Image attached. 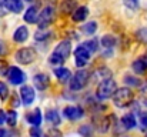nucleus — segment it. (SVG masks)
I'll return each instance as SVG.
<instances>
[{
	"instance_id": "1",
	"label": "nucleus",
	"mask_w": 147,
	"mask_h": 137,
	"mask_svg": "<svg viewBox=\"0 0 147 137\" xmlns=\"http://www.w3.org/2000/svg\"><path fill=\"white\" fill-rule=\"evenodd\" d=\"M70 51H71V45H70L69 40L60 42L59 46L56 47V50L50 54L49 61L51 64H61V63H64V60L70 56Z\"/></svg>"
},
{
	"instance_id": "2",
	"label": "nucleus",
	"mask_w": 147,
	"mask_h": 137,
	"mask_svg": "<svg viewBox=\"0 0 147 137\" xmlns=\"http://www.w3.org/2000/svg\"><path fill=\"white\" fill-rule=\"evenodd\" d=\"M111 97H113V101L117 107H127L133 101L134 93L129 87H121V89H116L114 94Z\"/></svg>"
},
{
	"instance_id": "3",
	"label": "nucleus",
	"mask_w": 147,
	"mask_h": 137,
	"mask_svg": "<svg viewBox=\"0 0 147 137\" xmlns=\"http://www.w3.org/2000/svg\"><path fill=\"white\" fill-rule=\"evenodd\" d=\"M114 91H116V82L113 79H106L97 86L96 96L100 100H106V99H110L114 94Z\"/></svg>"
},
{
	"instance_id": "4",
	"label": "nucleus",
	"mask_w": 147,
	"mask_h": 137,
	"mask_svg": "<svg viewBox=\"0 0 147 137\" xmlns=\"http://www.w3.org/2000/svg\"><path fill=\"white\" fill-rule=\"evenodd\" d=\"M69 82H70V89L73 91L82 90V89L86 87V84L89 82V73L86 70H79V72H76V74Z\"/></svg>"
},
{
	"instance_id": "5",
	"label": "nucleus",
	"mask_w": 147,
	"mask_h": 137,
	"mask_svg": "<svg viewBox=\"0 0 147 137\" xmlns=\"http://www.w3.org/2000/svg\"><path fill=\"white\" fill-rule=\"evenodd\" d=\"M37 57V53L34 49L32 47H24V49H20L17 53H16V61L20 63V64H30L36 60Z\"/></svg>"
},
{
	"instance_id": "6",
	"label": "nucleus",
	"mask_w": 147,
	"mask_h": 137,
	"mask_svg": "<svg viewBox=\"0 0 147 137\" xmlns=\"http://www.w3.org/2000/svg\"><path fill=\"white\" fill-rule=\"evenodd\" d=\"M53 17H54V9L51 6H46L40 11V14L37 16V22L36 23L39 24L40 29H47L50 26V23L53 22Z\"/></svg>"
},
{
	"instance_id": "7",
	"label": "nucleus",
	"mask_w": 147,
	"mask_h": 137,
	"mask_svg": "<svg viewBox=\"0 0 147 137\" xmlns=\"http://www.w3.org/2000/svg\"><path fill=\"white\" fill-rule=\"evenodd\" d=\"M90 60V51L84 46H79L74 50V63L77 67H83Z\"/></svg>"
},
{
	"instance_id": "8",
	"label": "nucleus",
	"mask_w": 147,
	"mask_h": 137,
	"mask_svg": "<svg viewBox=\"0 0 147 137\" xmlns=\"http://www.w3.org/2000/svg\"><path fill=\"white\" fill-rule=\"evenodd\" d=\"M7 79L10 80V83H11V84L17 86V84L24 83V80H26V74H24L19 67L11 66V67L9 69V72H7Z\"/></svg>"
},
{
	"instance_id": "9",
	"label": "nucleus",
	"mask_w": 147,
	"mask_h": 137,
	"mask_svg": "<svg viewBox=\"0 0 147 137\" xmlns=\"http://www.w3.org/2000/svg\"><path fill=\"white\" fill-rule=\"evenodd\" d=\"M63 114L67 119H70V120H79V119H82L84 116V111L79 106H67V107H64Z\"/></svg>"
},
{
	"instance_id": "10",
	"label": "nucleus",
	"mask_w": 147,
	"mask_h": 137,
	"mask_svg": "<svg viewBox=\"0 0 147 137\" xmlns=\"http://www.w3.org/2000/svg\"><path fill=\"white\" fill-rule=\"evenodd\" d=\"M20 96H22L23 104L30 106L34 101V99H36V91L33 90V87H30V86H23L20 89Z\"/></svg>"
},
{
	"instance_id": "11",
	"label": "nucleus",
	"mask_w": 147,
	"mask_h": 137,
	"mask_svg": "<svg viewBox=\"0 0 147 137\" xmlns=\"http://www.w3.org/2000/svg\"><path fill=\"white\" fill-rule=\"evenodd\" d=\"M33 83H34V86H36L37 90H42V91L46 90L50 84L49 76L45 74V73H39V74H36V76L33 77Z\"/></svg>"
},
{
	"instance_id": "12",
	"label": "nucleus",
	"mask_w": 147,
	"mask_h": 137,
	"mask_svg": "<svg viewBox=\"0 0 147 137\" xmlns=\"http://www.w3.org/2000/svg\"><path fill=\"white\" fill-rule=\"evenodd\" d=\"M4 9L11 13H20L23 10V1L22 0H3Z\"/></svg>"
},
{
	"instance_id": "13",
	"label": "nucleus",
	"mask_w": 147,
	"mask_h": 137,
	"mask_svg": "<svg viewBox=\"0 0 147 137\" xmlns=\"http://www.w3.org/2000/svg\"><path fill=\"white\" fill-rule=\"evenodd\" d=\"M54 74L57 77V80L60 83H67L70 79H71V73L67 67H57L54 69Z\"/></svg>"
},
{
	"instance_id": "14",
	"label": "nucleus",
	"mask_w": 147,
	"mask_h": 137,
	"mask_svg": "<svg viewBox=\"0 0 147 137\" xmlns=\"http://www.w3.org/2000/svg\"><path fill=\"white\" fill-rule=\"evenodd\" d=\"M133 72L137 74H143L144 72H147V56H142L139 57L134 63H133Z\"/></svg>"
},
{
	"instance_id": "15",
	"label": "nucleus",
	"mask_w": 147,
	"mask_h": 137,
	"mask_svg": "<svg viewBox=\"0 0 147 137\" xmlns=\"http://www.w3.org/2000/svg\"><path fill=\"white\" fill-rule=\"evenodd\" d=\"M27 37H29V30L24 26L17 27L16 32H14V34H13V39H14L16 43H23V42L27 40Z\"/></svg>"
},
{
	"instance_id": "16",
	"label": "nucleus",
	"mask_w": 147,
	"mask_h": 137,
	"mask_svg": "<svg viewBox=\"0 0 147 137\" xmlns=\"http://www.w3.org/2000/svg\"><path fill=\"white\" fill-rule=\"evenodd\" d=\"M77 7V1L76 0H63L60 4V11L63 14H71Z\"/></svg>"
},
{
	"instance_id": "17",
	"label": "nucleus",
	"mask_w": 147,
	"mask_h": 137,
	"mask_svg": "<svg viewBox=\"0 0 147 137\" xmlns=\"http://www.w3.org/2000/svg\"><path fill=\"white\" fill-rule=\"evenodd\" d=\"M89 14V9L86 6H82V7H76V10L71 13V19L74 22H83Z\"/></svg>"
},
{
	"instance_id": "18",
	"label": "nucleus",
	"mask_w": 147,
	"mask_h": 137,
	"mask_svg": "<svg viewBox=\"0 0 147 137\" xmlns=\"http://www.w3.org/2000/svg\"><path fill=\"white\" fill-rule=\"evenodd\" d=\"M27 121H29L32 126L39 127V126L42 124V111H40V109H36L33 113H29V114H27Z\"/></svg>"
},
{
	"instance_id": "19",
	"label": "nucleus",
	"mask_w": 147,
	"mask_h": 137,
	"mask_svg": "<svg viewBox=\"0 0 147 137\" xmlns=\"http://www.w3.org/2000/svg\"><path fill=\"white\" fill-rule=\"evenodd\" d=\"M120 123L124 126L126 130H130V129H134L136 127V117L130 113V114H124L120 120Z\"/></svg>"
},
{
	"instance_id": "20",
	"label": "nucleus",
	"mask_w": 147,
	"mask_h": 137,
	"mask_svg": "<svg viewBox=\"0 0 147 137\" xmlns=\"http://www.w3.org/2000/svg\"><path fill=\"white\" fill-rule=\"evenodd\" d=\"M37 16H39V11H37V7L36 6H32L27 9L26 14H24V20L27 23H36L37 22Z\"/></svg>"
},
{
	"instance_id": "21",
	"label": "nucleus",
	"mask_w": 147,
	"mask_h": 137,
	"mask_svg": "<svg viewBox=\"0 0 147 137\" xmlns=\"http://www.w3.org/2000/svg\"><path fill=\"white\" fill-rule=\"evenodd\" d=\"M46 120L53 126H59L60 124V116L56 110H47L46 111Z\"/></svg>"
},
{
	"instance_id": "22",
	"label": "nucleus",
	"mask_w": 147,
	"mask_h": 137,
	"mask_svg": "<svg viewBox=\"0 0 147 137\" xmlns=\"http://www.w3.org/2000/svg\"><path fill=\"white\" fill-rule=\"evenodd\" d=\"M101 46L106 49H113L116 46V37L111 34H106L101 37Z\"/></svg>"
},
{
	"instance_id": "23",
	"label": "nucleus",
	"mask_w": 147,
	"mask_h": 137,
	"mask_svg": "<svg viewBox=\"0 0 147 137\" xmlns=\"http://www.w3.org/2000/svg\"><path fill=\"white\" fill-rule=\"evenodd\" d=\"M96 30H97V23L96 22H89V23L83 24V27H82V32L84 34H89V36L90 34H94Z\"/></svg>"
},
{
	"instance_id": "24",
	"label": "nucleus",
	"mask_w": 147,
	"mask_h": 137,
	"mask_svg": "<svg viewBox=\"0 0 147 137\" xmlns=\"http://www.w3.org/2000/svg\"><path fill=\"white\" fill-rule=\"evenodd\" d=\"M4 114H6L4 121H6L10 127H14L16 123H17V114H16V111H14V110H10V111H7V113H4Z\"/></svg>"
},
{
	"instance_id": "25",
	"label": "nucleus",
	"mask_w": 147,
	"mask_h": 137,
	"mask_svg": "<svg viewBox=\"0 0 147 137\" xmlns=\"http://www.w3.org/2000/svg\"><path fill=\"white\" fill-rule=\"evenodd\" d=\"M96 76H97L98 79H101V80L111 79V72L109 69H106V67H101V69H98L97 72H96Z\"/></svg>"
},
{
	"instance_id": "26",
	"label": "nucleus",
	"mask_w": 147,
	"mask_h": 137,
	"mask_svg": "<svg viewBox=\"0 0 147 137\" xmlns=\"http://www.w3.org/2000/svg\"><path fill=\"white\" fill-rule=\"evenodd\" d=\"M82 46H84L90 53H93V51H96L97 50V46H98V42L94 39V40H89V42H86L84 45H82Z\"/></svg>"
},
{
	"instance_id": "27",
	"label": "nucleus",
	"mask_w": 147,
	"mask_h": 137,
	"mask_svg": "<svg viewBox=\"0 0 147 137\" xmlns=\"http://www.w3.org/2000/svg\"><path fill=\"white\" fill-rule=\"evenodd\" d=\"M136 37H137V40H139V42H142V43H147V27L140 29V30L136 33Z\"/></svg>"
},
{
	"instance_id": "28",
	"label": "nucleus",
	"mask_w": 147,
	"mask_h": 137,
	"mask_svg": "<svg viewBox=\"0 0 147 137\" xmlns=\"http://www.w3.org/2000/svg\"><path fill=\"white\" fill-rule=\"evenodd\" d=\"M49 36H50V32H47L46 29H40V30H37L36 34H34L36 40H45V39H47Z\"/></svg>"
},
{
	"instance_id": "29",
	"label": "nucleus",
	"mask_w": 147,
	"mask_h": 137,
	"mask_svg": "<svg viewBox=\"0 0 147 137\" xmlns=\"http://www.w3.org/2000/svg\"><path fill=\"white\" fill-rule=\"evenodd\" d=\"M7 96H9V89H7L6 83L0 82V99H1V100H6Z\"/></svg>"
},
{
	"instance_id": "30",
	"label": "nucleus",
	"mask_w": 147,
	"mask_h": 137,
	"mask_svg": "<svg viewBox=\"0 0 147 137\" xmlns=\"http://www.w3.org/2000/svg\"><path fill=\"white\" fill-rule=\"evenodd\" d=\"M45 137H63V134H61V132L57 130V129H49V130L46 132Z\"/></svg>"
},
{
	"instance_id": "31",
	"label": "nucleus",
	"mask_w": 147,
	"mask_h": 137,
	"mask_svg": "<svg viewBox=\"0 0 147 137\" xmlns=\"http://www.w3.org/2000/svg\"><path fill=\"white\" fill-rule=\"evenodd\" d=\"M126 7H129L130 10H136L139 7V0H123Z\"/></svg>"
},
{
	"instance_id": "32",
	"label": "nucleus",
	"mask_w": 147,
	"mask_h": 137,
	"mask_svg": "<svg viewBox=\"0 0 147 137\" xmlns=\"http://www.w3.org/2000/svg\"><path fill=\"white\" fill-rule=\"evenodd\" d=\"M79 132H80V134H83L84 137H92V127L90 126H82Z\"/></svg>"
},
{
	"instance_id": "33",
	"label": "nucleus",
	"mask_w": 147,
	"mask_h": 137,
	"mask_svg": "<svg viewBox=\"0 0 147 137\" xmlns=\"http://www.w3.org/2000/svg\"><path fill=\"white\" fill-rule=\"evenodd\" d=\"M30 136L32 137H43V133H42V130L39 129V127H32L30 129Z\"/></svg>"
},
{
	"instance_id": "34",
	"label": "nucleus",
	"mask_w": 147,
	"mask_h": 137,
	"mask_svg": "<svg viewBox=\"0 0 147 137\" xmlns=\"http://www.w3.org/2000/svg\"><path fill=\"white\" fill-rule=\"evenodd\" d=\"M140 101H142V104L147 106V84H146V87L140 91Z\"/></svg>"
},
{
	"instance_id": "35",
	"label": "nucleus",
	"mask_w": 147,
	"mask_h": 137,
	"mask_svg": "<svg viewBox=\"0 0 147 137\" xmlns=\"http://www.w3.org/2000/svg\"><path fill=\"white\" fill-rule=\"evenodd\" d=\"M126 82H127L129 84H133V86H140L139 79H134V77H130V76H127V77H126Z\"/></svg>"
},
{
	"instance_id": "36",
	"label": "nucleus",
	"mask_w": 147,
	"mask_h": 137,
	"mask_svg": "<svg viewBox=\"0 0 147 137\" xmlns=\"http://www.w3.org/2000/svg\"><path fill=\"white\" fill-rule=\"evenodd\" d=\"M140 123H142L143 129H147V113H142L140 114Z\"/></svg>"
},
{
	"instance_id": "37",
	"label": "nucleus",
	"mask_w": 147,
	"mask_h": 137,
	"mask_svg": "<svg viewBox=\"0 0 147 137\" xmlns=\"http://www.w3.org/2000/svg\"><path fill=\"white\" fill-rule=\"evenodd\" d=\"M7 13V10L4 9V4H3V0H0V17H3L4 14Z\"/></svg>"
},
{
	"instance_id": "38",
	"label": "nucleus",
	"mask_w": 147,
	"mask_h": 137,
	"mask_svg": "<svg viewBox=\"0 0 147 137\" xmlns=\"http://www.w3.org/2000/svg\"><path fill=\"white\" fill-rule=\"evenodd\" d=\"M6 53V43L3 40H0V56Z\"/></svg>"
},
{
	"instance_id": "39",
	"label": "nucleus",
	"mask_w": 147,
	"mask_h": 137,
	"mask_svg": "<svg viewBox=\"0 0 147 137\" xmlns=\"http://www.w3.org/2000/svg\"><path fill=\"white\" fill-rule=\"evenodd\" d=\"M4 119H6V114H4V111H3V110H0V126L4 123Z\"/></svg>"
},
{
	"instance_id": "40",
	"label": "nucleus",
	"mask_w": 147,
	"mask_h": 137,
	"mask_svg": "<svg viewBox=\"0 0 147 137\" xmlns=\"http://www.w3.org/2000/svg\"><path fill=\"white\" fill-rule=\"evenodd\" d=\"M13 106H14V107H17V106H20V103L17 101V96H16V94L13 96Z\"/></svg>"
},
{
	"instance_id": "41",
	"label": "nucleus",
	"mask_w": 147,
	"mask_h": 137,
	"mask_svg": "<svg viewBox=\"0 0 147 137\" xmlns=\"http://www.w3.org/2000/svg\"><path fill=\"white\" fill-rule=\"evenodd\" d=\"M27 1H32V0H27Z\"/></svg>"
}]
</instances>
